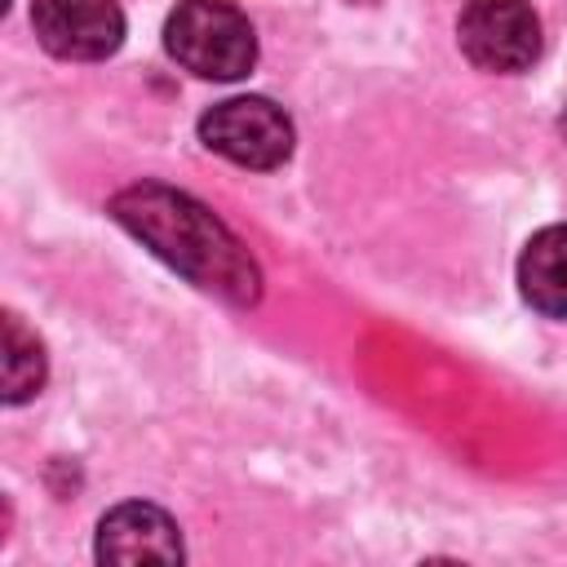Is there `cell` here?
Here are the masks:
<instances>
[{
	"label": "cell",
	"instance_id": "cell-9",
	"mask_svg": "<svg viewBox=\"0 0 567 567\" xmlns=\"http://www.w3.org/2000/svg\"><path fill=\"white\" fill-rule=\"evenodd\" d=\"M558 128H563V137H567V111H563V120H558Z\"/></svg>",
	"mask_w": 567,
	"mask_h": 567
},
{
	"label": "cell",
	"instance_id": "cell-1",
	"mask_svg": "<svg viewBox=\"0 0 567 567\" xmlns=\"http://www.w3.org/2000/svg\"><path fill=\"white\" fill-rule=\"evenodd\" d=\"M111 217L195 288L235 306H252L261 297V275L248 248L199 199L159 182H133L111 199Z\"/></svg>",
	"mask_w": 567,
	"mask_h": 567
},
{
	"label": "cell",
	"instance_id": "cell-6",
	"mask_svg": "<svg viewBox=\"0 0 567 567\" xmlns=\"http://www.w3.org/2000/svg\"><path fill=\"white\" fill-rule=\"evenodd\" d=\"M97 558L102 563H182L177 523L146 501L115 505L97 523Z\"/></svg>",
	"mask_w": 567,
	"mask_h": 567
},
{
	"label": "cell",
	"instance_id": "cell-4",
	"mask_svg": "<svg viewBox=\"0 0 567 567\" xmlns=\"http://www.w3.org/2000/svg\"><path fill=\"white\" fill-rule=\"evenodd\" d=\"M461 53L496 75L527 71L540 53V18L527 0H470L456 22Z\"/></svg>",
	"mask_w": 567,
	"mask_h": 567
},
{
	"label": "cell",
	"instance_id": "cell-3",
	"mask_svg": "<svg viewBox=\"0 0 567 567\" xmlns=\"http://www.w3.org/2000/svg\"><path fill=\"white\" fill-rule=\"evenodd\" d=\"M199 137L208 151L244 168H279L292 155V124L266 97H230L204 111Z\"/></svg>",
	"mask_w": 567,
	"mask_h": 567
},
{
	"label": "cell",
	"instance_id": "cell-5",
	"mask_svg": "<svg viewBox=\"0 0 567 567\" xmlns=\"http://www.w3.org/2000/svg\"><path fill=\"white\" fill-rule=\"evenodd\" d=\"M35 35L49 53L97 62L124 44V13L115 0H31Z\"/></svg>",
	"mask_w": 567,
	"mask_h": 567
},
{
	"label": "cell",
	"instance_id": "cell-8",
	"mask_svg": "<svg viewBox=\"0 0 567 567\" xmlns=\"http://www.w3.org/2000/svg\"><path fill=\"white\" fill-rule=\"evenodd\" d=\"M44 385V346L22 328L18 315H4V403H22Z\"/></svg>",
	"mask_w": 567,
	"mask_h": 567
},
{
	"label": "cell",
	"instance_id": "cell-7",
	"mask_svg": "<svg viewBox=\"0 0 567 567\" xmlns=\"http://www.w3.org/2000/svg\"><path fill=\"white\" fill-rule=\"evenodd\" d=\"M518 288L532 310L567 319V226H545L518 257Z\"/></svg>",
	"mask_w": 567,
	"mask_h": 567
},
{
	"label": "cell",
	"instance_id": "cell-2",
	"mask_svg": "<svg viewBox=\"0 0 567 567\" xmlns=\"http://www.w3.org/2000/svg\"><path fill=\"white\" fill-rule=\"evenodd\" d=\"M168 53L204 80H239L257 62L252 22L230 0H182L164 27Z\"/></svg>",
	"mask_w": 567,
	"mask_h": 567
}]
</instances>
